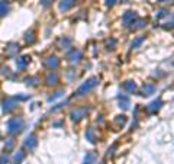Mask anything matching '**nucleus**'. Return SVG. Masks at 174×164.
Segmentation results:
<instances>
[{
  "instance_id": "obj_1",
  "label": "nucleus",
  "mask_w": 174,
  "mask_h": 164,
  "mask_svg": "<svg viewBox=\"0 0 174 164\" xmlns=\"http://www.w3.org/2000/svg\"><path fill=\"white\" fill-rule=\"evenodd\" d=\"M22 119H12L10 122H9V131L10 132H19L20 131V128H22Z\"/></svg>"
},
{
  "instance_id": "obj_2",
  "label": "nucleus",
  "mask_w": 174,
  "mask_h": 164,
  "mask_svg": "<svg viewBox=\"0 0 174 164\" xmlns=\"http://www.w3.org/2000/svg\"><path fill=\"white\" fill-rule=\"evenodd\" d=\"M97 80L96 79H91V80H89V82H86V84H83L81 87H80V90H78V94H83L84 91H89L90 89H93L96 84H97Z\"/></svg>"
},
{
  "instance_id": "obj_3",
  "label": "nucleus",
  "mask_w": 174,
  "mask_h": 164,
  "mask_svg": "<svg viewBox=\"0 0 174 164\" xmlns=\"http://www.w3.org/2000/svg\"><path fill=\"white\" fill-rule=\"evenodd\" d=\"M84 113H86V112H84L83 109H77V110H75V112H73V119H74V121H78V119H81V116L84 115Z\"/></svg>"
},
{
  "instance_id": "obj_4",
  "label": "nucleus",
  "mask_w": 174,
  "mask_h": 164,
  "mask_svg": "<svg viewBox=\"0 0 174 164\" xmlns=\"http://www.w3.org/2000/svg\"><path fill=\"white\" fill-rule=\"evenodd\" d=\"M94 158H96V156H94V154H89V156L86 157V161H84V164H91L93 161H94Z\"/></svg>"
},
{
  "instance_id": "obj_5",
  "label": "nucleus",
  "mask_w": 174,
  "mask_h": 164,
  "mask_svg": "<svg viewBox=\"0 0 174 164\" xmlns=\"http://www.w3.org/2000/svg\"><path fill=\"white\" fill-rule=\"evenodd\" d=\"M125 87H126V89H129L131 91L135 90V84H132V82H128L126 84H125Z\"/></svg>"
},
{
  "instance_id": "obj_6",
  "label": "nucleus",
  "mask_w": 174,
  "mask_h": 164,
  "mask_svg": "<svg viewBox=\"0 0 174 164\" xmlns=\"http://www.w3.org/2000/svg\"><path fill=\"white\" fill-rule=\"evenodd\" d=\"M15 160H16V163H20L22 160H23V154H19V156L15 157Z\"/></svg>"
},
{
  "instance_id": "obj_7",
  "label": "nucleus",
  "mask_w": 174,
  "mask_h": 164,
  "mask_svg": "<svg viewBox=\"0 0 174 164\" xmlns=\"http://www.w3.org/2000/svg\"><path fill=\"white\" fill-rule=\"evenodd\" d=\"M8 157H2V158H0V164H8Z\"/></svg>"
},
{
  "instance_id": "obj_8",
  "label": "nucleus",
  "mask_w": 174,
  "mask_h": 164,
  "mask_svg": "<svg viewBox=\"0 0 174 164\" xmlns=\"http://www.w3.org/2000/svg\"><path fill=\"white\" fill-rule=\"evenodd\" d=\"M100 164H105V163H100Z\"/></svg>"
}]
</instances>
